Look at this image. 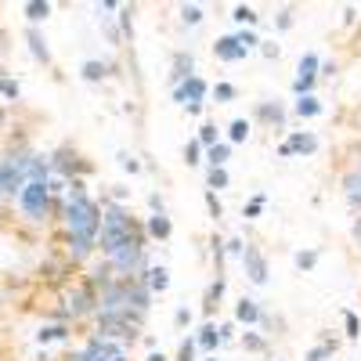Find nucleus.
I'll return each instance as SVG.
<instances>
[{
	"mask_svg": "<svg viewBox=\"0 0 361 361\" xmlns=\"http://www.w3.org/2000/svg\"><path fill=\"white\" fill-rule=\"evenodd\" d=\"M119 354H123V347H119V343L94 336V340H87V347L76 354V361H116Z\"/></svg>",
	"mask_w": 361,
	"mask_h": 361,
	"instance_id": "obj_8",
	"label": "nucleus"
},
{
	"mask_svg": "<svg viewBox=\"0 0 361 361\" xmlns=\"http://www.w3.org/2000/svg\"><path fill=\"white\" fill-rule=\"evenodd\" d=\"M228 137L231 141H246L250 137V123H246V119H235V123L228 127Z\"/></svg>",
	"mask_w": 361,
	"mask_h": 361,
	"instance_id": "obj_31",
	"label": "nucleus"
},
{
	"mask_svg": "<svg viewBox=\"0 0 361 361\" xmlns=\"http://www.w3.org/2000/svg\"><path fill=\"white\" fill-rule=\"evenodd\" d=\"M354 238H357V243H361V221L354 224Z\"/></svg>",
	"mask_w": 361,
	"mask_h": 361,
	"instance_id": "obj_46",
	"label": "nucleus"
},
{
	"mask_svg": "<svg viewBox=\"0 0 361 361\" xmlns=\"http://www.w3.org/2000/svg\"><path fill=\"white\" fill-rule=\"evenodd\" d=\"M29 166H33L29 152H11L8 159H0V195L22 192L29 185Z\"/></svg>",
	"mask_w": 361,
	"mask_h": 361,
	"instance_id": "obj_4",
	"label": "nucleus"
},
{
	"mask_svg": "<svg viewBox=\"0 0 361 361\" xmlns=\"http://www.w3.org/2000/svg\"><path fill=\"white\" fill-rule=\"evenodd\" d=\"M214 98H217V102H231V98H235V87H231V83H217V87H214Z\"/></svg>",
	"mask_w": 361,
	"mask_h": 361,
	"instance_id": "obj_38",
	"label": "nucleus"
},
{
	"mask_svg": "<svg viewBox=\"0 0 361 361\" xmlns=\"http://www.w3.org/2000/svg\"><path fill=\"white\" fill-rule=\"evenodd\" d=\"M243 343H246L250 350H264V340H260V336H253V333H246V336H243Z\"/></svg>",
	"mask_w": 361,
	"mask_h": 361,
	"instance_id": "obj_42",
	"label": "nucleus"
},
{
	"mask_svg": "<svg viewBox=\"0 0 361 361\" xmlns=\"http://www.w3.org/2000/svg\"><path fill=\"white\" fill-rule=\"evenodd\" d=\"M357 173H361V166H357Z\"/></svg>",
	"mask_w": 361,
	"mask_h": 361,
	"instance_id": "obj_50",
	"label": "nucleus"
},
{
	"mask_svg": "<svg viewBox=\"0 0 361 361\" xmlns=\"http://www.w3.org/2000/svg\"><path fill=\"white\" fill-rule=\"evenodd\" d=\"M170 231H173V224H170L166 214H152V217H148V235H152V238H170Z\"/></svg>",
	"mask_w": 361,
	"mask_h": 361,
	"instance_id": "obj_16",
	"label": "nucleus"
},
{
	"mask_svg": "<svg viewBox=\"0 0 361 361\" xmlns=\"http://www.w3.org/2000/svg\"><path fill=\"white\" fill-rule=\"evenodd\" d=\"M289 22H293V11H282V15H279V25L289 29Z\"/></svg>",
	"mask_w": 361,
	"mask_h": 361,
	"instance_id": "obj_44",
	"label": "nucleus"
},
{
	"mask_svg": "<svg viewBox=\"0 0 361 361\" xmlns=\"http://www.w3.org/2000/svg\"><path fill=\"white\" fill-rule=\"evenodd\" d=\"M333 354H336V343H318V347H311V350H307V357H304V361H329Z\"/></svg>",
	"mask_w": 361,
	"mask_h": 361,
	"instance_id": "obj_28",
	"label": "nucleus"
},
{
	"mask_svg": "<svg viewBox=\"0 0 361 361\" xmlns=\"http://www.w3.org/2000/svg\"><path fill=\"white\" fill-rule=\"evenodd\" d=\"M235 318H238V322H246V325L260 322V307H257V300H238V307H235Z\"/></svg>",
	"mask_w": 361,
	"mask_h": 361,
	"instance_id": "obj_18",
	"label": "nucleus"
},
{
	"mask_svg": "<svg viewBox=\"0 0 361 361\" xmlns=\"http://www.w3.org/2000/svg\"><path fill=\"white\" fill-rule=\"evenodd\" d=\"M260 119H267V123H279V127H282V123H286V112H282V105H267V102H264V105H260Z\"/></svg>",
	"mask_w": 361,
	"mask_h": 361,
	"instance_id": "obj_27",
	"label": "nucleus"
},
{
	"mask_svg": "<svg viewBox=\"0 0 361 361\" xmlns=\"http://www.w3.org/2000/svg\"><path fill=\"white\" fill-rule=\"evenodd\" d=\"M214 54L221 58V62H243V58L250 54L243 44H238V37H221L217 44H214Z\"/></svg>",
	"mask_w": 361,
	"mask_h": 361,
	"instance_id": "obj_13",
	"label": "nucleus"
},
{
	"mask_svg": "<svg viewBox=\"0 0 361 361\" xmlns=\"http://www.w3.org/2000/svg\"><path fill=\"white\" fill-rule=\"evenodd\" d=\"M51 170H58V173H62V177H73V173H87L90 166L73 152V148H58V152L51 156Z\"/></svg>",
	"mask_w": 361,
	"mask_h": 361,
	"instance_id": "obj_10",
	"label": "nucleus"
},
{
	"mask_svg": "<svg viewBox=\"0 0 361 361\" xmlns=\"http://www.w3.org/2000/svg\"><path fill=\"white\" fill-rule=\"evenodd\" d=\"M18 206L29 221H47L51 209V185L47 180H29V185L18 192Z\"/></svg>",
	"mask_w": 361,
	"mask_h": 361,
	"instance_id": "obj_5",
	"label": "nucleus"
},
{
	"mask_svg": "<svg viewBox=\"0 0 361 361\" xmlns=\"http://www.w3.org/2000/svg\"><path fill=\"white\" fill-rule=\"evenodd\" d=\"M195 340H185V343H180V350H177V361H195Z\"/></svg>",
	"mask_w": 361,
	"mask_h": 361,
	"instance_id": "obj_36",
	"label": "nucleus"
},
{
	"mask_svg": "<svg viewBox=\"0 0 361 361\" xmlns=\"http://www.w3.org/2000/svg\"><path fill=\"white\" fill-rule=\"evenodd\" d=\"M235 37H238V44H243L246 51H253V47L260 44V40H257V33H253V29H243V33H235Z\"/></svg>",
	"mask_w": 361,
	"mask_h": 361,
	"instance_id": "obj_37",
	"label": "nucleus"
},
{
	"mask_svg": "<svg viewBox=\"0 0 361 361\" xmlns=\"http://www.w3.org/2000/svg\"><path fill=\"white\" fill-rule=\"evenodd\" d=\"M195 141H199V145H206V148H214V145H217V127H214V123H202Z\"/></svg>",
	"mask_w": 361,
	"mask_h": 361,
	"instance_id": "obj_29",
	"label": "nucleus"
},
{
	"mask_svg": "<svg viewBox=\"0 0 361 361\" xmlns=\"http://www.w3.org/2000/svg\"><path fill=\"white\" fill-rule=\"evenodd\" d=\"M231 18H235L238 25H257V11H253V8H246V4H238Z\"/></svg>",
	"mask_w": 361,
	"mask_h": 361,
	"instance_id": "obj_30",
	"label": "nucleus"
},
{
	"mask_svg": "<svg viewBox=\"0 0 361 361\" xmlns=\"http://www.w3.org/2000/svg\"><path fill=\"white\" fill-rule=\"evenodd\" d=\"M260 209H264V195H257V199L243 209V217H260Z\"/></svg>",
	"mask_w": 361,
	"mask_h": 361,
	"instance_id": "obj_41",
	"label": "nucleus"
},
{
	"mask_svg": "<svg viewBox=\"0 0 361 361\" xmlns=\"http://www.w3.org/2000/svg\"><path fill=\"white\" fill-rule=\"evenodd\" d=\"M206 361H217V357H206Z\"/></svg>",
	"mask_w": 361,
	"mask_h": 361,
	"instance_id": "obj_49",
	"label": "nucleus"
},
{
	"mask_svg": "<svg viewBox=\"0 0 361 361\" xmlns=\"http://www.w3.org/2000/svg\"><path fill=\"white\" fill-rule=\"evenodd\" d=\"M119 163H123V170H130V173H137V159H130V156H119Z\"/></svg>",
	"mask_w": 361,
	"mask_h": 361,
	"instance_id": "obj_43",
	"label": "nucleus"
},
{
	"mask_svg": "<svg viewBox=\"0 0 361 361\" xmlns=\"http://www.w3.org/2000/svg\"><path fill=\"white\" fill-rule=\"evenodd\" d=\"M318 112H322V102H318L314 94H307V98H296V116L311 119V116H318Z\"/></svg>",
	"mask_w": 361,
	"mask_h": 361,
	"instance_id": "obj_24",
	"label": "nucleus"
},
{
	"mask_svg": "<svg viewBox=\"0 0 361 361\" xmlns=\"http://www.w3.org/2000/svg\"><path fill=\"white\" fill-rule=\"evenodd\" d=\"M221 340H224V336H221V329H217V325H202V329H199V336H195V343H199L202 350H214Z\"/></svg>",
	"mask_w": 361,
	"mask_h": 361,
	"instance_id": "obj_17",
	"label": "nucleus"
},
{
	"mask_svg": "<svg viewBox=\"0 0 361 361\" xmlns=\"http://www.w3.org/2000/svg\"><path fill=\"white\" fill-rule=\"evenodd\" d=\"M180 18H185V25H199L202 22V8L199 4H185L180 8Z\"/></svg>",
	"mask_w": 361,
	"mask_h": 361,
	"instance_id": "obj_32",
	"label": "nucleus"
},
{
	"mask_svg": "<svg viewBox=\"0 0 361 361\" xmlns=\"http://www.w3.org/2000/svg\"><path fill=\"white\" fill-rule=\"evenodd\" d=\"M173 98L185 105L188 112H199L202 109V98H206V80L202 76H188V80H180L177 90H173Z\"/></svg>",
	"mask_w": 361,
	"mask_h": 361,
	"instance_id": "obj_7",
	"label": "nucleus"
},
{
	"mask_svg": "<svg viewBox=\"0 0 361 361\" xmlns=\"http://www.w3.org/2000/svg\"><path fill=\"white\" fill-rule=\"evenodd\" d=\"M116 361H127V357H123V354H119V357H116Z\"/></svg>",
	"mask_w": 361,
	"mask_h": 361,
	"instance_id": "obj_48",
	"label": "nucleus"
},
{
	"mask_svg": "<svg viewBox=\"0 0 361 361\" xmlns=\"http://www.w3.org/2000/svg\"><path fill=\"white\" fill-rule=\"evenodd\" d=\"M22 11H25V18H29V22H44V18L51 15V4H47V0H29V4H25Z\"/></svg>",
	"mask_w": 361,
	"mask_h": 361,
	"instance_id": "obj_21",
	"label": "nucleus"
},
{
	"mask_svg": "<svg viewBox=\"0 0 361 361\" xmlns=\"http://www.w3.org/2000/svg\"><path fill=\"white\" fill-rule=\"evenodd\" d=\"M80 76L90 80V83H98V80L109 76V66H105V62H83V66H80Z\"/></svg>",
	"mask_w": 361,
	"mask_h": 361,
	"instance_id": "obj_22",
	"label": "nucleus"
},
{
	"mask_svg": "<svg viewBox=\"0 0 361 361\" xmlns=\"http://www.w3.org/2000/svg\"><path fill=\"white\" fill-rule=\"evenodd\" d=\"M206 206H209V214H214V217H221V214H224V209H221V199H217V192H209V188H206Z\"/></svg>",
	"mask_w": 361,
	"mask_h": 361,
	"instance_id": "obj_40",
	"label": "nucleus"
},
{
	"mask_svg": "<svg viewBox=\"0 0 361 361\" xmlns=\"http://www.w3.org/2000/svg\"><path fill=\"white\" fill-rule=\"evenodd\" d=\"M199 156H202V145H199V141H188V145H185V159L195 166V163H199Z\"/></svg>",
	"mask_w": 361,
	"mask_h": 361,
	"instance_id": "obj_39",
	"label": "nucleus"
},
{
	"mask_svg": "<svg viewBox=\"0 0 361 361\" xmlns=\"http://www.w3.org/2000/svg\"><path fill=\"white\" fill-rule=\"evenodd\" d=\"M243 267H246V275H250L253 286H264V282H267V257H264L257 246H246V253H243Z\"/></svg>",
	"mask_w": 361,
	"mask_h": 361,
	"instance_id": "obj_11",
	"label": "nucleus"
},
{
	"mask_svg": "<svg viewBox=\"0 0 361 361\" xmlns=\"http://www.w3.org/2000/svg\"><path fill=\"white\" fill-rule=\"evenodd\" d=\"M206 156H209V166H224L231 156V145H214V148H206Z\"/></svg>",
	"mask_w": 361,
	"mask_h": 361,
	"instance_id": "obj_26",
	"label": "nucleus"
},
{
	"mask_svg": "<svg viewBox=\"0 0 361 361\" xmlns=\"http://www.w3.org/2000/svg\"><path fill=\"white\" fill-rule=\"evenodd\" d=\"M145 314L137 311H102L98 314V333L102 340H134L137 336V325H141Z\"/></svg>",
	"mask_w": 361,
	"mask_h": 361,
	"instance_id": "obj_3",
	"label": "nucleus"
},
{
	"mask_svg": "<svg viewBox=\"0 0 361 361\" xmlns=\"http://www.w3.org/2000/svg\"><path fill=\"white\" fill-rule=\"evenodd\" d=\"M145 286H148V293H163L166 286H170V271L166 267H152L145 275Z\"/></svg>",
	"mask_w": 361,
	"mask_h": 361,
	"instance_id": "obj_15",
	"label": "nucleus"
},
{
	"mask_svg": "<svg viewBox=\"0 0 361 361\" xmlns=\"http://www.w3.org/2000/svg\"><path fill=\"white\" fill-rule=\"evenodd\" d=\"M0 94H4V98H18L22 94V87H18V80H8V76H0Z\"/></svg>",
	"mask_w": 361,
	"mask_h": 361,
	"instance_id": "obj_33",
	"label": "nucleus"
},
{
	"mask_svg": "<svg viewBox=\"0 0 361 361\" xmlns=\"http://www.w3.org/2000/svg\"><path fill=\"white\" fill-rule=\"evenodd\" d=\"M148 361H166L163 354H148Z\"/></svg>",
	"mask_w": 361,
	"mask_h": 361,
	"instance_id": "obj_47",
	"label": "nucleus"
},
{
	"mask_svg": "<svg viewBox=\"0 0 361 361\" xmlns=\"http://www.w3.org/2000/svg\"><path fill=\"white\" fill-rule=\"evenodd\" d=\"M314 148H318V137H314V134H293V137L279 148V156H286V159L296 156V152H300V156H311Z\"/></svg>",
	"mask_w": 361,
	"mask_h": 361,
	"instance_id": "obj_12",
	"label": "nucleus"
},
{
	"mask_svg": "<svg viewBox=\"0 0 361 361\" xmlns=\"http://www.w3.org/2000/svg\"><path fill=\"white\" fill-rule=\"evenodd\" d=\"M314 264H318V253H314V250H307V253H296V267H300V271H311Z\"/></svg>",
	"mask_w": 361,
	"mask_h": 361,
	"instance_id": "obj_35",
	"label": "nucleus"
},
{
	"mask_svg": "<svg viewBox=\"0 0 361 361\" xmlns=\"http://www.w3.org/2000/svg\"><path fill=\"white\" fill-rule=\"evenodd\" d=\"M206 185H209V192H221V188H228V170H224V166H209Z\"/></svg>",
	"mask_w": 361,
	"mask_h": 361,
	"instance_id": "obj_25",
	"label": "nucleus"
},
{
	"mask_svg": "<svg viewBox=\"0 0 361 361\" xmlns=\"http://www.w3.org/2000/svg\"><path fill=\"white\" fill-rule=\"evenodd\" d=\"M37 340L40 343H62V340H69V329L66 325H44L37 333Z\"/></svg>",
	"mask_w": 361,
	"mask_h": 361,
	"instance_id": "obj_19",
	"label": "nucleus"
},
{
	"mask_svg": "<svg viewBox=\"0 0 361 361\" xmlns=\"http://www.w3.org/2000/svg\"><path fill=\"white\" fill-rule=\"evenodd\" d=\"M4 123H8V112H4V109H0V130H4Z\"/></svg>",
	"mask_w": 361,
	"mask_h": 361,
	"instance_id": "obj_45",
	"label": "nucleus"
},
{
	"mask_svg": "<svg viewBox=\"0 0 361 361\" xmlns=\"http://www.w3.org/2000/svg\"><path fill=\"white\" fill-rule=\"evenodd\" d=\"M192 69H195L192 54H177V58H173V76H177V83H180V80H188V76H195Z\"/></svg>",
	"mask_w": 361,
	"mask_h": 361,
	"instance_id": "obj_23",
	"label": "nucleus"
},
{
	"mask_svg": "<svg viewBox=\"0 0 361 361\" xmlns=\"http://www.w3.org/2000/svg\"><path fill=\"white\" fill-rule=\"evenodd\" d=\"M94 307H102V296L90 289V286H76L69 293V314L73 318H83V314H90Z\"/></svg>",
	"mask_w": 361,
	"mask_h": 361,
	"instance_id": "obj_9",
	"label": "nucleus"
},
{
	"mask_svg": "<svg viewBox=\"0 0 361 361\" xmlns=\"http://www.w3.org/2000/svg\"><path fill=\"white\" fill-rule=\"evenodd\" d=\"M25 40H29V51H33V58H37V62H51V47H47V40L37 33V29H29V33H25Z\"/></svg>",
	"mask_w": 361,
	"mask_h": 361,
	"instance_id": "obj_14",
	"label": "nucleus"
},
{
	"mask_svg": "<svg viewBox=\"0 0 361 361\" xmlns=\"http://www.w3.org/2000/svg\"><path fill=\"white\" fill-rule=\"evenodd\" d=\"M66 224H69V246L73 257H87L98 246V231H102V209L94 199H87L83 180L69 185V206H66Z\"/></svg>",
	"mask_w": 361,
	"mask_h": 361,
	"instance_id": "obj_1",
	"label": "nucleus"
},
{
	"mask_svg": "<svg viewBox=\"0 0 361 361\" xmlns=\"http://www.w3.org/2000/svg\"><path fill=\"white\" fill-rule=\"evenodd\" d=\"M343 325H347V336H350V340H357V336H361V322H357V314H354V311H343Z\"/></svg>",
	"mask_w": 361,
	"mask_h": 361,
	"instance_id": "obj_34",
	"label": "nucleus"
},
{
	"mask_svg": "<svg viewBox=\"0 0 361 361\" xmlns=\"http://www.w3.org/2000/svg\"><path fill=\"white\" fill-rule=\"evenodd\" d=\"M141 231L134 228L130 214L123 206H105L102 209V231H98V243H102V253L112 257L119 246H127L130 238H137Z\"/></svg>",
	"mask_w": 361,
	"mask_h": 361,
	"instance_id": "obj_2",
	"label": "nucleus"
},
{
	"mask_svg": "<svg viewBox=\"0 0 361 361\" xmlns=\"http://www.w3.org/2000/svg\"><path fill=\"white\" fill-rule=\"evenodd\" d=\"M343 192H347V199H350V202L361 209V173H357V170L343 177Z\"/></svg>",
	"mask_w": 361,
	"mask_h": 361,
	"instance_id": "obj_20",
	"label": "nucleus"
},
{
	"mask_svg": "<svg viewBox=\"0 0 361 361\" xmlns=\"http://www.w3.org/2000/svg\"><path fill=\"white\" fill-rule=\"evenodd\" d=\"M318 69H322V62H318V54H314V51H307L304 58H300L296 80H293L296 98H307V94H311V87H314V80H318Z\"/></svg>",
	"mask_w": 361,
	"mask_h": 361,
	"instance_id": "obj_6",
	"label": "nucleus"
}]
</instances>
